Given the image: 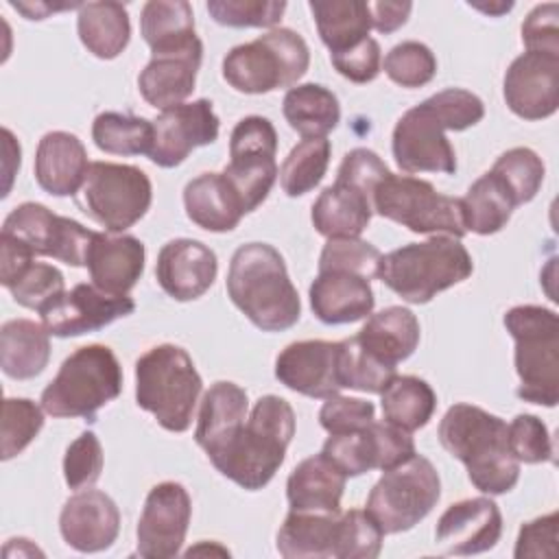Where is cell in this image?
Instances as JSON below:
<instances>
[{"label":"cell","instance_id":"34","mask_svg":"<svg viewBox=\"0 0 559 559\" xmlns=\"http://www.w3.org/2000/svg\"><path fill=\"white\" fill-rule=\"evenodd\" d=\"M310 11L330 55L345 52L369 37L371 15L362 0H312Z\"/></svg>","mask_w":559,"mask_h":559},{"label":"cell","instance_id":"11","mask_svg":"<svg viewBox=\"0 0 559 559\" xmlns=\"http://www.w3.org/2000/svg\"><path fill=\"white\" fill-rule=\"evenodd\" d=\"M441 480L426 456L386 469L367 498V513L384 535L404 533L419 524L439 502Z\"/></svg>","mask_w":559,"mask_h":559},{"label":"cell","instance_id":"15","mask_svg":"<svg viewBox=\"0 0 559 559\" xmlns=\"http://www.w3.org/2000/svg\"><path fill=\"white\" fill-rule=\"evenodd\" d=\"M135 310L129 295H109L94 284H76L48 304L39 317L50 336L68 338L107 328Z\"/></svg>","mask_w":559,"mask_h":559},{"label":"cell","instance_id":"38","mask_svg":"<svg viewBox=\"0 0 559 559\" xmlns=\"http://www.w3.org/2000/svg\"><path fill=\"white\" fill-rule=\"evenodd\" d=\"M380 406L384 421L415 432L430 421L437 408V395L432 386L417 376H395L380 393Z\"/></svg>","mask_w":559,"mask_h":559},{"label":"cell","instance_id":"43","mask_svg":"<svg viewBox=\"0 0 559 559\" xmlns=\"http://www.w3.org/2000/svg\"><path fill=\"white\" fill-rule=\"evenodd\" d=\"M44 408H39L28 397H7L2 402V461L20 454L41 430L44 426Z\"/></svg>","mask_w":559,"mask_h":559},{"label":"cell","instance_id":"14","mask_svg":"<svg viewBox=\"0 0 559 559\" xmlns=\"http://www.w3.org/2000/svg\"><path fill=\"white\" fill-rule=\"evenodd\" d=\"M192 515V502L181 483L164 480L155 485L138 520V555L146 559H168L179 555L188 524Z\"/></svg>","mask_w":559,"mask_h":559},{"label":"cell","instance_id":"60","mask_svg":"<svg viewBox=\"0 0 559 559\" xmlns=\"http://www.w3.org/2000/svg\"><path fill=\"white\" fill-rule=\"evenodd\" d=\"M469 7L483 11V13H489V15H502L507 11L513 9V2H469Z\"/></svg>","mask_w":559,"mask_h":559},{"label":"cell","instance_id":"52","mask_svg":"<svg viewBox=\"0 0 559 559\" xmlns=\"http://www.w3.org/2000/svg\"><path fill=\"white\" fill-rule=\"evenodd\" d=\"M376 419V406L360 397L332 395L319 411V421L330 435L356 432L367 428Z\"/></svg>","mask_w":559,"mask_h":559},{"label":"cell","instance_id":"24","mask_svg":"<svg viewBox=\"0 0 559 559\" xmlns=\"http://www.w3.org/2000/svg\"><path fill=\"white\" fill-rule=\"evenodd\" d=\"M201 59V39L181 50L151 55V61L138 76V90L142 98L162 111L181 105L194 90Z\"/></svg>","mask_w":559,"mask_h":559},{"label":"cell","instance_id":"50","mask_svg":"<svg viewBox=\"0 0 559 559\" xmlns=\"http://www.w3.org/2000/svg\"><path fill=\"white\" fill-rule=\"evenodd\" d=\"M277 131L264 116H247L236 122L229 138V159H275Z\"/></svg>","mask_w":559,"mask_h":559},{"label":"cell","instance_id":"48","mask_svg":"<svg viewBox=\"0 0 559 559\" xmlns=\"http://www.w3.org/2000/svg\"><path fill=\"white\" fill-rule=\"evenodd\" d=\"M345 476H360L376 469V450L371 424L356 432L330 435L321 450Z\"/></svg>","mask_w":559,"mask_h":559},{"label":"cell","instance_id":"33","mask_svg":"<svg viewBox=\"0 0 559 559\" xmlns=\"http://www.w3.org/2000/svg\"><path fill=\"white\" fill-rule=\"evenodd\" d=\"M81 44L98 59H116L129 44L131 22L122 2H83L76 15Z\"/></svg>","mask_w":559,"mask_h":559},{"label":"cell","instance_id":"3","mask_svg":"<svg viewBox=\"0 0 559 559\" xmlns=\"http://www.w3.org/2000/svg\"><path fill=\"white\" fill-rule=\"evenodd\" d=\"M441 445L459 459L472 485L489 496L507 493L520 478V461L507 441V421L474 404H454L439 421Z\"/></svg>","mask_w":559,"mask_h":559},{"label":"cell","instance_id":"30","mask_svg":"<svg viewBox=\"0 0 559 559\" xmlns=\"http://www.w3.org/2000/svg\"><path fill=\"white\" fill-rule=\"evenodd\" d=\"M356 341L380 362L395 367L406 360L419 345V321L404 306H389L369 314Z\"/></svg>","mask_w":559,"mask_h":559},{"label":"cell","instance_id":"29","mask_svg":"<svg viewBox=\"0 0 559 559\" xmlns=\"http://www.w3.org/2000/svg\"><path fill=\"white\" fill-rule=\"evenodd\" d=\"M247 415V391L236 382L218 380L205 391L201 400L194 441L205 450V454H212L236 435V430L245 424Z\"/></svg>","mask_w":559,"mask_h":559},{"label":"cell","instance_id":"31","mask_svg":"<svg viewBox=\"0 0 559 559\" xmlns=\"http://www.w3.org/2000/svg\"><path fill=\"white\" fill-rule=\"evenodd\" d=\"M373 214V203L367 194L352 186L334 181L312 203V225L325 238H358Z\"/></svg>","mask_w":559,"mask_h":559},{"label":"cell","instance_id":"18","mask_svg":"<svg viewBox=\"0 0 559 559\" xmlns=\"http://www.w3.org/2000/svg\"><path fill=\"white\" fill-rule=\"evenodd\" d=\"M341 341H297L286 345L275 358V378L290 391L328 400L343 389Z\"/></svg>","mask_w":559,"mask_h":559},{"label":"cell","instance_id":"9","mask_svg":"<svg viewBox=\"0 0 559 559\" xmlns=\"http://www.w3.org/2000/svg\"><path fill=\"white\" fill-rule=\"evenodd\" d=\"M310 66L306 39L290 28H271L223 57V79L242 94L295 87Z\"/></svg>","mask_w":559,"mask_h":559},{"label":"cell","instance_id":"45","mask_svg":"<svg viewBox=\"0 0 559 559\" xmlns=\"http://www.w3.org/2000/svg\"><path fill=\"white\" fill-rule=\"evenodd\" d=\"M15 304L41 312L59 295L66 293L63 273L46 262H28L24 271L7 286Z\"/></svg>","mask_w":559,"mask_h":559},{"label":"cell","instance_id":"17","mask_svg":"<svg viewBox=\"0 0 559 559\" xmlns=\"http://www.w3.org/2000/svg\"><path fill=\"white\" fill-rule=\"evenodd\" d=\"M502 94L507 107L524 120H542L559 107V57L526 50L511 61Z\"/></svg>","mask_w":559,"mask_h":559},{"label":"cell","instance_id":"41","mask_svg":"<svg viewBox=\"0 0 559 559\" xmlns=\"http://www.w3.org/2000/svg\"><path fill=\"white\" fill-rule=\"evenodd\" d=\"M491 173H496L509 192L515 199V205L528 203L542 188L546 168L542 157L526 146H515L504 151L491 166Z\"/></svg>","mask_w":559,"mask_h":559},{"label":"cell","instance_id":"53","mask_svg":"<svg viewBox=\"0 0 559 559\" xmlns=\"http://www.w3.org/2000/svg\"><path fill=\"white\" fill-rule=\"evenodd\" d=\"M389 173L391 170L386 168V164L380 159V155L376 151L358 146V148H352L349 153H345L334 181L356 188L358 192L367 194L373 203V190Z\"/></svg>","mask_w":559,"mask_h":559},{"label":"cell","instance_id":"1","mask_svg":"<svg viewBox=\"0 0 559 559\" xmlns=\"http://www.w3.org/2000/svg\"><path fill=\"white\" fill-rule=\"evenodd\" d=\"M485 116L483 100L461 87H448L400 116L391 148L406 173H456V155L445 131H465Z\"/></svg>","mask_w":559,"mask_h":559},{"label":"cell","instance_id":"32","mask_svg":"<svg viewBox=\"0 0 559 559\" xmlns=\"http://www.w3.org/2000/svg\"><path fill=\"white\" fill-rule=\"evenodd\" d=\"M44 325L31 319H11L0 328V367L13 380L39 376L50 358V341Z\"/></svg>","mask_w":559,"mask_h":559},{"label":"cell","instance_id":"7","mask_svg":"<svg viewBox=\"0 0 559 559\" xmlns=\"http://www.w3.org/2000/svg\"><path fill=\"white\" fill-rule=\"evenodd\" d=\"M504 328L515 341L518 397L539 406L559 402V317L544 306H515L504 314Z\"/></svg>","mask_w":559,"mask_h":559},{"label":"cell","instance_id":"21","mask_svg":"<svg viewBox=\"0 0 559 559\" xmlns=\"http://www.w3.org/2000/svg\"><path fill=\"white\" fill-rule=\"evenodd\" d=\"M218 273L216 253L192 238L168 240L155 264V277L162 290L177 301L199 299L214 284Z\"/></svg>","mask_w":559,"mask_h":559},{"label":"cell","instance_id":"56","mask_svg":"<svg viewBox=\"0 0 559 559\" xmlns=\"http://www.w3.org/2000/svg\"><path fill=\"white\" fill-rule=\"evenodd\" d=\"M557 511L535 518L520 526V535L515 542V559L524 557H555L557 542Z\"/></svg>","mask_w":559,"mask_h":559},{"label":"cell","instance_id":"58","mask_svg":"<svg viewBox=\"0 0 559 559\" xmlns=\"http://www.w3.org/2000/svg\"><path fill=\"white\" fill-rule=\"evenodd\" d=\"M83 2H59V4H50V2H11V7L15 11H20L26 20H44L48 17L50 13H57V11H66V9H81Z\"/></svg>","mask_w":559,"mask_h":559},{"label":"cell","instance_id":"44","mask_svg":"<svg viewBox=\"0 0 559 559\" xmlns=\"http://www.w3.org/2000/svg\"><path fill=\"white\" fill-rule=\"evenodd\" d=\"M382 70L384 74L408 90L421 87L426 83H430L437 74V59L432 55V50L415 39L402 41L397 46H393L382 61Z\"/></svg>","mask_w":559,"mask_h":559},{"label":"cell","instance_id":"10","mask_svg":"<svg viewBox=\"0 0 559 559\" xmlns=\"http://www.w3.org/2000/svg\"><path fill=\"white\" fill-rule=\"evenodd\" d=\"M373 212L415 234L463 238L461 199L435 190L426 179L389 173L373 190Z\"/></svg>","mask_w":559,"mask_h":559},{"label":"cell","instance_id":"4","mask_svg":"<svg viewBox=\"0 0 559 559\" xmlns=\"http://www.w3.org/2000/svg\"><path fill=\"white\" fill-rule=\"evenodd\" d=\"M227 295L260 330L282 332L301 317V301L282 253L266 242L240 245L229 262Z\"/></svg>","mask_w":559,"mask_h":559},{"label":"cell","instance_id":"28","mask_svg":"<svg viewBox=\"0 0 559 559\" xmlns=\"http://www.w3.org/2000/svg\"><path fill=\"white\" fill-rule=\"evenodd\" d=\"M347 476L323 454L304 459L286 480L290 511L338 513Z\"/></svg>","mask_w":559,"mask_h":559},{"label":"cell","instance_id":"47","mask_svg":"<svg viewBox=\"0 0 559 559\" xmlns=\"http://www.w3.org/2000/svg\"><path fill=\"white\" fill-rule=\"evenodd\" d=\"M382 253L367 240L360 238H328L321 255L319 271H349L367 280L378 277V264Z\"/></svg>","mask_w":559,"mask_h":559},{"label":"cell","instance_id":"36","mask_svg":"<svg viewBox=\"0 0 559 559\" xmlns=\"http://www.w3.org/2000/svg\"><path fill=\"white\" fill-rule=\"evenodd\" d=\"M282 111L293 131L301 138H325L341 120V105L334 92L319 83H301L286 92Z\"/></svg>","mask_w":559,"mask_h":559},{"label":"cell","instance_id":"42","mask_svg":"<svg viewBox=\"0 0 559 559\" xmlns=\"http://www.w3.org/2000/svg\"><path fill=\"white\" fill-rule=\"evenodd\" d=\"M338 365L343 389H356L362 393H382L386 384L397 376L395 367H389L365 352L356 336L341 341Z\"/></svg>","mask_w":559,"mask_h":559},{"label":"cell","instance_id":"57","mask_svg":"<svg viewBox=\"0 0 559 559\" xmlns=\"http://www.w3.org/2000/svg\"><path fill=\"white\" fill-rule=\"evenodd\" d=\"M367 7L371 26L384 35L404 26L413 11V2H367Z\"/></svg>","mask_w":559,"mask_h":559},{"label":"cell","instance_id":"20","mask_svg":"<svg viewBox=\"0 0 559 559\" xmlns=\"http://www.w3.org/2000/svg\"><path fill=\"white\" fill-rule=\"evenodd\" d=\"M277 550L286 559H349L345 513L290 511L277 531Z\"/></svg>","mask_w":559,"mask_h":559},{"label":"cell","instance_id":"59","mask_svg":"<svg viewBox=\"0 0 559 559\" xmlns=\"http://www.w3.org/2000/svg\"><path fill=\"white\" fill-rule=\"evenodd\" d=\"M2 140H4V175H7V183H4L2 197H7L9 190H11L13 173L20 168V144L15 142V138H13V133L9 129H2Z\"/></svg>","mask_w":559,"mask_h":559},{"label":"cell","instance_id":"19","mask_svg":"<svg viewBox=\"0 0 559 559\" xmlns=\"http://www.w3.org/2000/svg\"><path fill=\"white\" fill-rule=\"evenodd\" d=\"M502 535V515L491 498L478 496L450 504L435 528V539L448 555L491 550Z\"/></svg>","mask_w":559,"mask_h":559},{"label":"cell","instance_id":"2","mask_svg":"<svg viewBox=\"0 0 559 559\" xmlns=\"http://www.w3.org/2000/svg\"><path fill=\"white\" fill-rule=\"evenodd\" d=\"M295 435V411L280 395H262L236 435L207 454L212 465L238 487L258 491L284 463Z\"/></svg>","mask_w":559,"mask_h":559},{"label":"cell","instance_id":"22","mask_svg":"<svg viewBox=\"0 0 559 559\" xmlns=\"http://www.w3.org/2000/svg\"><path fill=\"white\" fill-rule=\"evenodd\" d=\"M59 531L70 548L100 552L118 537L120 511L105 491L85 489L66 500L59 513Z\"/></svg>","mask_w":559,"mask_h":559},{"label":"cell","instance_id":"23","mask_svg":"<svg viewBox=\"0 0 559 559\" xmlns=\"http://www.w3.org/2000/svg\"><path fill=\"white\" fill-rule=\"evenodd\" d=\"M144 245L129 234H100L87 247L85 266L92 284L109 295H127L144 271Z\"/></svg>","mask_w":559,"mask_h":559},{"label":"cell","instance_id":"54","mask_svg":"<svg viewBox=\"0 0 559 559\" xmlns=\"http://www.w3.org/2000/svg\"><path fill=\"white\" fill-rule=\"evenodd\" d=\"M559 7L555 2L537 4L522 22V41L526 50L559 57Z\"/></svg>","mask_w":559,"mask_h":559},{"label":"cell","instance_id":"35","mask_svg":"<svg viewBox=\"0 0 559 559\" xmlns=\"http://www.w3.org/2000/svg\"><path fill=\"white\" fill-rule=\"evenodd\" d=\"M140 33L151 55L181 50L199 37L194 33L192 7L186 0H151L140 13Z\"/></svg>","mask_w":559,"mask_h":559},{"label":"cell","instance_id":"49","mask_svg":"<svg viewBox=\"0 0 559 559\" xmlns=\"http://www.w3.org/2000/svg\"><path fill=\"white\" fill-rule=\"evenodd\" d=\"M507 441L520 463H550L555 459L548 428L535 415H515L513 421L507 424Z\"/></svg>","mask_w":559,"mask_h":559},{"label":"cell","instance_id":"12","mask_svg":"<svg viewBox=\"0 0 559 559\" xmlns=\"http://www.w3.org/2000/svg\"><path fill=\"white\" fill-rule=\"evenodd\" d=\"M151 201L148 175L138 166L114 162H90L76 197L79 207L109 234L133 227L148 212Z\"/></svg>","mask_w":559,"mask_h":559},{"label":"cell","instance_id":"8","mask_svg":"<svg viewBox=\"0 0 559 559\" xmlns=\"http://www.w3.org/2000/svg\"><path fill=\"white\" fill-rule=\"evenodd\" d=\"M122 391V367L107 345H83L59 367L41 391V408L52 417L94 419Z\"/></svg>","mask_w":559,"mask_h":559},{"label":"cell","instance_id":"39","mask_svg":"<svg viewBox=\"0 0 559 559\" xmlns=\"http://www.w3.org/2000/svg\"><path fill=\"white\" fill-rule=\"evenodd\" d=\"M92 140L111 155H151L153 122L133 114L103 111L92 122Z\"/></svg>","mask_w":559,"mask_h":559},{"label":"cell","instance_id":"27","mask_svg":"<svg viewBox=\"0 0 559 559\" xmlns=\"http://www.w3.org/2000/svg\"><path fill=\"white\" fill-rule=\"evenodd\" d=\"M183 205L188 218L207 231H231L247 214L231 181L221 173H203L186 183Z\"/></svg>","mask_w":559,"mask_h":559},{"label":"cell","instance_id":"6","mask_svg":"<svg viewBox=\"0 0 559 559\" xmlns=\"http://www.w3.org/2000/svg\"><path fill=\"white\" fill-rule=\"evenodd\" d=\"M203 380L186 349L164 343L135 360V402L170 432L192 424Z\"/></svg>","mask_w":559,"mask_h":559},{"label":"cell","instance_id":"40","mask_svg":"<svg viewBox=\"0 0 559 559\" xmlns=\"http://www.w3.org/2000/svg\"><path fill=\"white\" fill-rule=\"evenodd\" d=\"M332 144L328 138H304L286 155L280 168V183L288 197H301L314 190L325 177Z\"/></svg>","mask_w":559,"mask_h":559},{"label":"cell","instance_id":"13","mask_svg":"<svg viewBox=\"0 0 559 559\" xmlns=\"http://www.w3.org/2000/svg\"><path fill=\"white\" fill-rule=\"evenodd\" d=\"M2 236L22 242L33 255H46L70 266H85L94 231L79 221L50 212L41 203L26 201L9 212L2 223Z\"/></svg>","mask_w":559,"mask_h":559},{"label":"cell","instance_id":"55","mask_svg":"<svg viewBox=\"0 0 559 559\" xmlns=\"http://www.w3.org/2000/svg\"><path fill=\"white\" fill-rule=\"evenodd\" d=\"M332 66L336 68V72L345 79H349L352 83H369L378 76L380 68H382V55H380V44L373 37H367L365 41H360L358 46L338 52V55H330Z\"/></svg>","mask_w":559,"mask_h":559},{"label":"cell","instance_id":"51","mask_svg":"<svg viewBox=\"0 0 559 559\" xmlns=\"http://www.w3.org/2000/svg\"><path fill=\"white\" fill-rule=\"evenodd\" d=\"M103 472V445L94 432H81L66 450L63 478L70 489L92 487Z\"/></svg>","mask_w":559,"mask_h":559},{"label":"cell","instance_id":"37","mask_svg":"<svg viewBox=\"0 0 559 559\" xmlns=\"http://www.w3.org/2000/svg\"><path fill=\"white\" fill-rule=\"evenodd\" d=\"M515 207L513 194L491 170L480 175L461 199L465 229L480 236L500 231L509 223Z\"/></svg>","mask_w":559,"mask_h":559},{"label":"cell","instance_id":"25","mask_svg":"<svg viewBox=\"0 0 559 559\" xmlns=\"http://www.w3.org/2000/svg\"><path fill=\"white\" fill-rule=\"evenodd\" d=\"M314 317L328 325L354 323L371 314L376 297L367 277L349 271H319L308 290Z\"/></svg>","mask_w":559,"mask_h":559},{"label":"cell","instance_id":"26","mask_svg":"<svg viewBox=\"0 0 559 559\" xmlns=\"http://www.w3.org/2000/svg\"><path fill=\"white\" fill-rule=\"evenodd\" d=\"M90 162L83 142L68 131H48L35 151V179L52 197L79 194Z\"/></svg>","mask_w":559,"mask_h":559},{"label":"cell","instance_id":"46","mask_svg":"<svg viewBox=\"0 0 559 559\" xmlns=\"http://www.w3.org/2000/svg\"><path fill=\"white\" fill-rule=\"evenodd\" d=\"M210 17L231 28H275L286 11L284 0H207Z\"/></svg>","mask_w":559,"mask_h":559},{"label":"cell","instance_id":"16","mask_svg":"<svg viewBox=\"0 0 559 559\" xmlns=\"http://www.w3.org/2000/svg\"><path fill=\"white\" fill-rule=\"evenodd\" d=\"M218 129V116L207 98L168 107L153 120V148L148 159L159 168H175L194 148L216 142Z\"/></svg>","mask_w":559,"mask_h":559},{"label":"cell","instance_id":"5","mask_svg":"<svg viewBox=\"0 0 559 559\" xmlns=\"http://www.w3.org/2000/svg\"><path fill=\"white\" fill-rule=\"evenodd\" d=\"M472 271V255L461 240L439 234L382 255L378 280L408 304H428L437 293L465 282Z\"/></svg>","mask_w":559,"mask_h":559}]
</instances>
